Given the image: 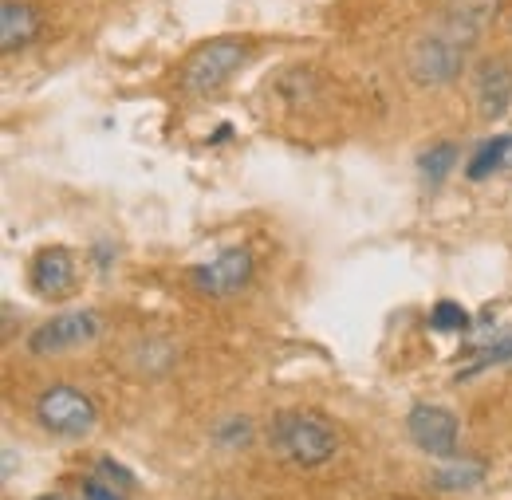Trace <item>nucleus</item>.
<instances>
[{
    "mask_svg": "<svg viewBox=\"0 0 512 500\" xmlns=\"http://www.w3.org/2000/svg\"><path fill=\"white\" fill-rule=\"evenodd\" d=\"M268 445L280 461L296 465V469H316L323 461L335 457L339 449V434L331 422H323L320 414L308 410H284L272 418L268 426Z\"/></svg>",
    "mask_w": 512,
    "mask_h": 500,
    "instance_id": "obj_1",
    "label": "nucleus"
},
{
    "mask_svg": "<svg viewBox=\"0 0 512 500\" xmlns=\"http://www.w3.org/2000/svg\"><path fill=\"white\" fill-rule=\"evenodd\" d=\"M245 56H249V48H245L241 40L217 36V40L201 44L190 56L186 71H182V87H186L190 95H213V91H221V87L245 67Z\"/></svg>",
    "mask_w": 512,
    "mask_h": 500,
    "instance_id": "obj_2",
    "label": "nucleus"
},
{
    "mask_svg": "<svg viewBox=\"0 0 512 500\" xmlns=\"http://www.w3.org/2000/svg\"><path fill=\"white\" fill-rule=\"evenodd\" d=\"M36 418L44 430H52L60 438H83L95 426V402L87 394H79L75 386H52L36 398Z\"/></svg>",
    "mask_w": 512,
    "mask_h": 500,
    "instance_id": "obj_3",
    "label": "nucleus"
},
{
    "mask_svg": "<svg viewBox=\"0 0 512 500\" xmlns=\"http://www.w3.org/2000/svg\"><path fill=\"white\" fill-rule=\"evenodd\" d=\"M461 60H465V48H457V44L446 40L438 28H430V32L410 48V75H414V83H422V87H438V83H449V79L461 71Z\"/></svg>",
    "mask_w": 512,
    "mask_h": 500,
    "instance_id": "obj_4",
    "label": "nucleus"
},
{
    "mask_svg": "<svg viewBox=\"0 0 512 500\" xmlns=\"http://www.w3.org/2000/svg\"><path fill=\"white\" fill-rule=\"evenodd\" d=\"M190 280L205 296H233L253 280V252L249 249H225L217 252L209 264L190 268Z\"/></svg>",
    "mask_w": 512,
    "mask_h": 500,
    "instance_id": "obj_5",
    "label": "nucleus"
},
{
    "mask_svg": "<svg viewBox=\"0 0 512 500\" xmlns=\"http://www.w3.org/2000/svg\"><path fill=\"white\" fill-rule=\"evenodd\" d=\"M99 335V319L95 312H64L52 315L48 323H40L28 339V351L32 355H60V351H71V347H83Z\"/></svg>",
    "mask_w": 512,
    "mask_h": 500,
    "instance_id": "obj_6",
    "label": "nucleus"
},
{
    "mask_svg": "<svg viewBox=\"0 0 512 500\" xmlns=\"http://www.w3.org/2000/svg\"><path fill=\"white\" fill-rule=\"evenodd\" d=\"M406 430H410L418 449H426L434 457H449L457 449V438H461L457 418L442 406H414L410 418H406Z\"/></svg>",
    "mask_w": 512,
    "mask_h": 500,
    "instance_id": "obj_7",
    "label": "nucleus"
},
{
    "mask_svg": "<svg viewBox=\"0 0 512 500\" xmlns=\"http://www.w3.org/2000/svg\"><path fill=\"white\" fill-rule=\"evenodd\" d=\"M497 16V0H449L446 16H442V24H438V32L453 40L457 48H473L477 40H481V32H485V24Z\"/></svg>",
    "mask_w": 512,
    "mask_h": 500,
    "instance_id": "obj_8",
    "label": "nucleus"
},
{
    "mask_svg": "<svg viewBox=\"0 0 512 500\" xmlns=\"http://www.w3.org/2000/svg\"><path fill=\"white\" fill-rule=\"evenodd\" d=\"M512 103V67L505 60L481 63L477 71V111L481 119H501Z\"/></svg>",
    "mask_w": 512,
    "mask_h": 500,
    "instance_id": "obj_9",
    "label": "nucleus"
},
{
    "mask_svg": "<svg viewBox=\"0 0 512 500\" xmlns=\"http://www.w3.org/2000/svg\"><path fill=\"white\" fill-rule=\"evenodd\" d=\"M32 288L48 300H60L75 288V260L67 249H44L32 260Z\"/></svg>",
    "mask_w": 512,
    "mask_h": 500,
    "instance_id": "obj_10",
    "label": "nucleus"
},
{
    "mask_svg": "<svg viewBox=\"0 0 512 500\" xmlns=\"http://www.w3.org/2000/svg\"><path fill=\"white\" fill-rule=\"evenodd\" d=\"M36 32H40L36 8L24 4V0H4V8H0V44H4V52L24 48L28 40H36Z\"/></svg>",
    "mask_w": 512,
    "mask_h": 500,
    "instance_id": "obj_11",
    "label": "nucleus"
},
{
    "mask_svg": "<svg viewBox=\"0 0 512 500\" xmlns=\"http://www.w3.org/2000/svg\"><path fill=\"white\" fill-rule=\"evenodd\" d=\"M512 162V134H497V138H489L477 154H473V162H469V178L473 182H481V178H489V174H497L501 166H509Z\"/></svg>",
    "mask_w": 512,
    "mask_h": 500,
    "instance_id": "obj_12",
    "label": "nucleus"
},
{
    "mask_svg": "<svg viewBox=\"0 0 512 500\" xmlns=\"http://www.w3.org/2000/svg\"><path fill=\"white\" fill-rule=\"evenodd\" d=\"M497 363H512V335H501L497 343L477 347L469 363H457V375L453 378H457V382H461V378H473V375H481V371H489V367H497Z\"/></svg>",
    "mask_w": 512,
    "mask_h": 500,
    "instance_id": "obj_13",
    "label": "nucleus"
},
{
    "mask_svg": "<svg viewBox=\"0 0 512 500\" xmlns=\"http://www.w3.org/2000/svg\"><path fill=\"white\" fill-rule=\"evenodd\" d=\"M481 477H485V469L477 461H453V465H442L434 473V485L446 493H457V489H473Z\"/></svg>",
    "mask_w": 512,
    "mask_h": 500,
    "instance_id": "obj_14",
    "label": "nucleus"
},
{
    "mask_svg": "<svg viewBox=\"0 0 512 500\" xmlns=\"http://www.w3.org/2000/svg\"><path fill=\"white\" fill-rule=\"evenodd\" d=\"M453 162H457V146H453V142H442V146L426 150L418 166H422V174H426V178L438 186V182H446V174L453 170Z\"/></svg>",
    "mask_w": 512,
    "mask_h": 500,
    "instance_id": "obj_15",
    "label": "nucleus"
},
{
    "mask_svg": "<svg viewBox=\"0 0 512 500\" xmlns=\"http://www.w3.org/2000/svg\"><path fill=\"white\" fill-rule=\"evenodd\" d=\"M430 327H434V331H465V327H469V312H465L461 304H453V300H442V304H434V312H430Z\"/></svg>",
    "mask_w": 512,
    "mask_h": 500,
    "instance_id": "obj_16",
    "label": "nucleus"
},
{
    "mask_svg": "<svg viewBox=\"0 0 512 500\" xmlns=\"http://www.w3.org/2000/svg\"><path fill=\"white\" fill-rule=\"evenodd\" d=\"M44 500H60V497H44Z\"/></svg>",
    "mask_w": 512,
    "mask_h": 500,
    "instance_id": "obj_17",
    "label": "nucleus"
}]
</instances>
